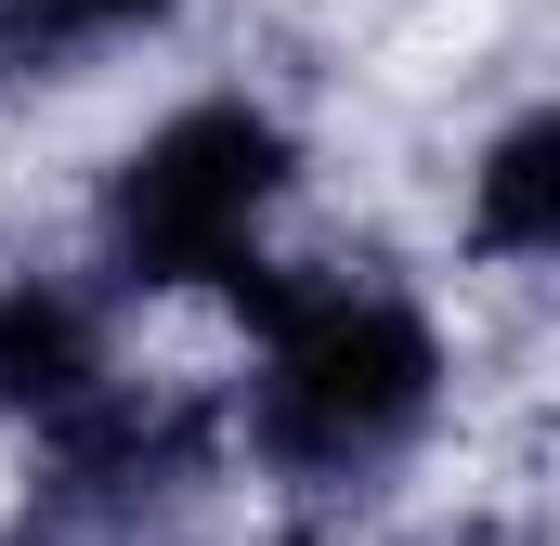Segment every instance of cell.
<instances>
[{
	"label": "cell",
	"mask_w": 560,
	"mask_h": 546,
	"mask_svg": "<svg viewBox=\"0 0 560 546\" xmlns=\"http://www.w3.org/2000/svg\"><path fill=\"white\" fill-rule=\"evenodd\" d=\"M209 455H222V416L183 404V391H118L105 378L79 416H52V495L92 508V521L170 508L183 482H209Z\"/></svg>",
	"instance_id": "cell-3"
},
{
	"label": "cell",
	"mask_w": 560,
	"mask_h": 546,
	"mask_svg": "<svg viewBox=\"0 0 560 546\" xmlns=\"http://www.w3.org/2000/svg\"><path fill=\"white\" fill-rule=\"evenodd\" d=\"M275 195H287V131L261 105H183L105 182V261L118 286H235Z\"/></svg>",
	"instance_id": "cell-2"
},
{
	"label": "cell",
	"mask_w": 560,
	"mask_h": 546,
	"mask_svg": "<svg viewBox=\"0 0 560 546\" xmlns=\"http://www.w3.org/2000/svg\"><path fill=\"white\" fill-rule=\"evenodd\" d=\"M105 391V312L79 299V286H52V273H26V286H0V404L13 416H79Z\"/></svg>",
	"instance_id": "cell-4"
},
{
	"label": "cell",
	"mask_w": 560,
	"mask_h": 546,
	"mask_svg": "<svg viewBox=\"0 0 560 546\" xmlns=\"http://www.w3.org/2000/svg\"><path fill=\"white\" fill-rule=\"evenodd\" d=\"M469 248L482 261H560V105L482 143L469 169Z\"/></svg>",
	"instance_id": "cell-5"
},
{
	"label": "cell",
	"mask_w": 560,
	"mask_h": 546,
	"mask_svg": "<svg viewBox=\"0 0 560 546\" xmlns=\"http://www.w3.org/2000/svg\"><path fill=\"white\" fill-rule=\"evenodd\" d=\"M156 13H183V0H0V39H13L26 66H66V52H105V39H143Z\"/></svg>",
	"instance_id": "cell-6"
},
{
	"label": "cell",
	"mask_w": 560,
	"mask_h": 546,
	"mask_svg": "<svg viewBox=\"0 0 560 546\" xmlns=\"http://www.w3.org/2000/svg\"><path fill=\"white\" fill-rule=\"evenodd\" d=\"M261 312V378H248V442L287 482H378L443 404V339L405 286L365 273H235Z\"/></svg>",
	"instance_id": "cell-1"
}]
</instances>
